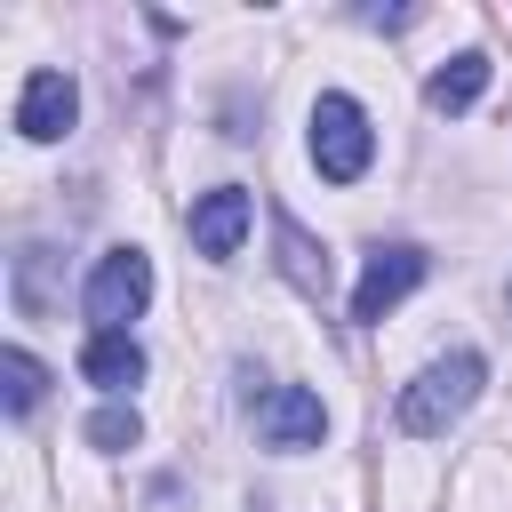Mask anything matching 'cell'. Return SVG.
<instances>
[{"label":"cell","mask_w":512,"mask_h":512,"mask_svg":"<svg viewBox=\"0 0 512 512\" xmlns=\"http://www.w3.org/2000/svg\"><path fill=\"white\" fill-rule=\"evenodd\" d=\"M480 384H488V360H480V352H448V360H432V368L400 392V432L440 440V432L480 400Z\"/></svg>","instance_id":"6da1fadb"},{"label":"cell","mask_w":512,"mask_h":512,"mask_svg":"<svg viewBox=\"0 0 512 512\" xmlns=\"http://www.w3.org/2000/svg\"><path fill=\"white\" fill-rule=\"evenodd\" d=\"M368 160H376L368 112H360L352 96H320V104H312V168H320L328 184H360Z\"/></svg>","instance_id":"7a4b0ae2"},{"label":"cell","mask_w":512,"mask_h":512,"mask_svg":"<svg viewBox=\"0 0 512 512\" xmlns=\"http://www.w3.org/2000/svg\"><path fill=\"white\" fill-rule=\"evenodd\" d=\"M80 304H88L96 336H120V328L152 304V256H144V248H104L96 272H88V288H80Z\"/></svg>","instance_id":"3957f363"},{"label":"cell","mask_w":512,"mask_h":512,"mask_svg":"<svg viewBox=\"0 0 512 512\" xmlns=\"http://www.w3.org/2000/svg\"><path fill=\"white\" fill-rule=\"evenodd\" d=\"M424 272H432V256H424L416 240H384V248H368V264H360V280H352V320L376 328L408 288H424Z\"/></svg>","instance_id":"277c9868"},{"label":"cell","mask_w":512,"mask_h":512,"mask_svg":"<svg viewBox=\"0 0 512 512\" xmlns=\"http://www.w3.org/2000/svg\"><path fill=\"white\" fill-rule=\"evenodd\" d=\"M256 432H264V448H320V432H328V408H320V392H304V384H272V392H256Z\"/></svg>","instance_id":"5b68a950"},{"label":"cell","mask_w":512,"mask_h":512,"mask_svg":"<svg viewBox=\"0 0 512 512\" xmlns=\"http://www.w3.org/2000/svg\"><path fill=\"white\" fill-rule=\"evenodd\" d=\"M72 120H80V88H72V72H32L24 96H16V136H24V144H56Z\"/></svg>","instance_id":"8992f818"},{"label":"cell","mask_w":512,"mask_h":512,"mask_svg":"<svg viewBox=\"0 0 512 512\" xmlns=\"http://www.w3.org/2000/svg\"><path fill=\"white\" fill-rule=\"evenodd\" d=\"M248 216H256V200H248L240 184H216V192H200V200H192V248H200L208 264L240 256V240H248Z\"/></svg>","instance_id":"52a82bcc"},{"label":"cell","mask_w":512,"mask_h":512,"mask_svg":"<svg viewBox=\"0 0 512 512\" xmlns=\"http://www.w3.org/2000/svg\"><path fill=\"white\" fill-rule=\"evenodd\" d=\"M80 376H88L96 392H112V400H120V392L144 376V344H136L128 328H120V336H88V352H80Z\"/></svg>","instance_id":"ba28073f"},{"label":"cell","mask_w":512,"mask_h":512,"mask_svg":"<svg viewBox=\"0 0 512 512\" xmlns=\"http://www.w3.org/2000/svg\"><path fill=\"white\" fill-rule=\"evenodd\" d=\"M480 88H488V56H480V48H464V56H448V64L424 80V104H432V112H472V104H480Z\"/></svg>","instance_id":"9c48e42d"},{"label":"cell","mask_w":512,"mask_h":512,"mask_svg":"<svg viewBox=\"0 0 512 512\" xmlns=\"http://www.w3.org/2000/svg\"><path fill=\"white\" fill-rule=\"evenodd\" d=\"M280 272H288L304 296H328V248H312L296 216H280Z\"/></svg>","instance_id":"30bf717a"},{"label":"cell","mask_w":512,"mask_h":512,"mask_svg":"<svg viewBox=\"0 0 512 512\" xmlns=\"http://www.w3.org/2000/svg\"><path fill=\"white\" fill-rule=\"evenodd\" d=\"M0 384H8V416H32L40 392H48V368H40L24 344H8V352H0Z\"/></svg>","instance_id":"8fae6325"},{"label":"cell","mask_w":512,"mask_h":512,"mask_svg":"<svg viewBox=\"0 0 512 512\" xmlns=\"http://www.w3.org/2000/svg\"><path fill=\"white\" fill-rule=\"evenodd\" d=\"M136 440H144V416H136V400H104V408L88 416V448L120 456V448H136Z\"/></svg>","instance_id":"7c38bea8"}]
</instances>
